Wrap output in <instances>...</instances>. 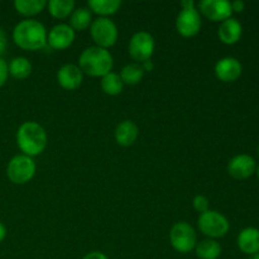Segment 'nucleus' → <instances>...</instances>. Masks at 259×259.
I'll list each match as a JSON object with an SVG mask.
<instances>
[{
	"instance_id": "obj_16",
	"label": "nucleus",
	"mask_w": 259,
	"mask_h": 259,
	"mask_svg": "<svg viewBox=\"0 0 259 259\" xmlns=\"http://www.w3.org/2000/svg\"><path fill=\"white\" fill-rule=\"evenodd\" d=\"M238 247L244 254L254 255L259 253V229L245 228L238 235Z\"/></svg>"
},
{
	"instance_id": "obj_32",
	"label": "nucleus",
	"mask_w": 259,
	"mask_h": 259,
	"mask_svg": "<svg viewBox=\"0 0 259 259\" xmlns=\"http://www.w3.org/2000/svg\"><path fill=\"white\" fill-rule=\"evenodd\" d=\"M181 7L182 9H191V8L196 7V4L192 0H185V2L181 3Z\"/></svg>"
},
{
	"instance_id": "obj_28",
	"label": "nucleus",
	"mask_w": 259,
	"mask_h": 259,
	"mask_svg": "<svg viewBox=\"0 0 259 259\" xmlns=\"http://www.w3.org/2000/svg\"><path fill=\"white\" fill-rule=\"evenodd\" d=\"M7 45H8L7 35H5L4 30L0 28V57H2V55L5 52V50H7Z\"/></svg>"
},
{
	"instance_id": "obj_21",
	"label": "nucleus",
	"mask_w": 259,
	"mask_h": 259,
	"mask_svg": "<svg viewBox=\"0 0 259 259\" xmlns=\"http://www.w3.org/2000/svg\"><path fill=\"white\" fill-rule=\"evenodd\" d=\"M196 255L200 259H218L222 254V245L214 239H205L196 244Z\"/></svg>"
},
{
	"instance_id": "obj_17",
	"label": "nucleus",
	"mask_w": 259,
	"mask_h": 259,
	"mask_svg": "<svg viewBox=\"0 0 259 259\" xmlns=\"http://www.w3.org/2000/svg\"><path fill=\"white\" fill-rule=\"evenodd\" d=\"M139 134V129L132 120H124L115 129V141L119 146L129 147L134 144Z\"/></svg>"
},
{
	"instance_id": "obj_36",
	"label": "nucleus",
	"mask_w": 259,
	"mask_h": 259,
	"mask_svg": "<svg viewBox=\"0 0 259 259\" xmlns=\"http://www.w3.org/2000/svg\"><path fill=\"white\" fill-rule=\"evenodd\" d=\"M258 154H259V146H258Z\"/></svg>"
},
{
	"instance_id": "obj_13",
	"label": "nucleus",
	"mask_w": 259,
	"mask_h": 259,
	"mask_svg": "<svg viewBox=\"0 0 259 259\" xmlns=\"http://www.w3.org/2000/svg\"><path fill=\"white\" fill-rule=\"evenodd\" d=\"M243 72L242 63L235 57H224L215 65V75L223 82H234Z\"/></svg>"
},
{
	"instance_id": "obj_34",
	"label": "nucleus",
	"mask_w": 259,
	"mask_h": 259,
	"mask_svg": "<svg viewBox=\"0 0 259 259\" xmlns=\"http://www.w3.org/2000/svg\"><path fill=\"white\" fill-rule=\"evenodd\" d=\"M252 259H259V253H257V254H254V255H253Z\"/></svg>"
},
{
	"instance_id": "obj_30",
	"label": "nucleus",
	"mask_w": 259,
	"mask_h": 259,
	"mask_svg": "<svg viewBox=\"0 0 259 259\" xmlns=\"http://www.w3.org/2000/svg\"><path fill=\"white\" fill-rule=\"evenodd\" d=\"M82 259H109V258L101 252H91L89 253V254H86Z\"/></svg>"
},
{
	"instance_id": "obj_23",
	"label": "nucleus",
	"mask_w": 259,
	"mask_h": 259,
	"mask_svg": "<svg viewBox=\"0 0 259 259\" xmlns=\"http://www.w3.org/2000/svg\"><path fill=\"white\" fill-rule=\"evenodd\" d=\"M119 76H120L123 83H126V85H137L143 78L144 70L142 67V65H139V63H129V65L124 66L121 68V72Z\"/></svg>"
},
{
	"instance_id": "obj_8",
	"label": "nucleus",
	"mask_w": 259,
	"mask_h": 259,
	"mask_svg": "<svg viewBox=\"0 0 259 259\" xmlns=\"http://www.w3.org/2000/svg\"><path fill=\"white\" fill-rule=\"evenodd\" d=\"M154 47V39L149 33L137 32L129 40V55L134 61L143 63L151 60Z\"/></svg>"
},
{
	"instance_id": "obj_22",
	"label": "nucleus",
	"mask_w": 259,
	"mask_h": 259,
	"mask_svg": "<svg viewBox=\"0 0 259 259\" xmlns=\"http://www.w3.org/2000/svg\"><path fill=\"white\" fill-rule=\"evenodd\" d=\"M9 75L17 80H24L32 73V63L25 57H15L8 65Z\"/></svg>"
},
{
	"instance_id": "obj_4",
	"label": "nucleus",
	"mask_w": 259,
	"mask_h": 259,
	"mask_svg": "<svg viewBox=\"0 0 259 259\" xmlns=\"http://www.w3.org/2000/svg\"><path fill=\"white\" fill-rule=\"evenodd\" d=\"M35 163L32 157L18 154L13 157L7 167V176L15 185H24L34 177Z\"/></svg>"
},
{
	"instance_id": "obj_29",
	"label": "nucleus",
	"mask_w": 259,
	"mask_h": 259,
	"mask_svg": "<svg viewBox=\"0 0 259 259\" xmlns=\"http://www.w3.org/2000/svg\"><path fill=\"white\" fill-rule=\"evenodd\" d=\"M230 5H232L233 13H242L245 8V3L242 2V0H237V2L230 3Z\"/></svg>"
},
{
	"instance_id": "obj_15",
	"label": "nucleus",
	"mask_w": 259,
	"mask_h": 259,
	"mask_svg": "<svg viewBox=\"0 0 259 259\" xmlns=\"http://www.w3.org/2000/svg\"><path fill=\"white\" fill-rule=\"evenodd\" d=\"M243 33V27L240 22L235 18H229L220 24L218 35L224 45L232 46L235 45L240 39Z\"/></svg>"
},
{
	"instance_id": "obj_20",
	"label": "nucleus",
	"mask_w": 259,
	"mask_h": 259,
	"mask_svg": "<svg viewBox=\"0 0 259 259\" xmlns=\"http://www.w3.org/2000/svg\"><path fill=\"white\" fill-rule=\"evenodd\" d=\"M47 7L48 12L53 18L65 19L75 10V2L73 0H51L47 3Z\"/></svg>"
},
{
	"instance_id": "obj_2",
	"label": "nucleus",
	"mask_w": 259,
	"mask_h": 259,
	"mask_svg": "<svg viewBox=\"0 0 259 259\" xmlns=\"http://www.w3.org/2000/svg\"><path fill=\"white\" fill-rule=\"evenodd\" d=\"M114 61L113 56L105 48H100L98 46L89 47L82 51L78 60V67L82 73L91 76V77H103L111 72Z\"/></svg>"
},
{
	"instance_id": "obj_31",
	"label": "nucleus",
	"mask_w": 259,
	"mask_h": 259,
	"mask_svg": "<svg viewBox=\"0 0 259 259\" xmlns=\"http://www.w3.org/2000/svg\"><path fill=\"white\" fill-rule=\"evenodd\" d=\"M142 67H143L144 72H146V71H149V72H151V71H153L154 65L151 60H148V61H146V62L142 63Z\"/></svg>"
},
{
	"instance_id": "obj_35",
	"label": "nucleus",
	"mask_w": 259,
	"mask_h": 259,
	"mask_svg": "<svg viewBox=\"0 0 259 259\" xmlns=\"http://www.w3.org/2000/svg\"><path fill=\"white\" fill-rule=\"evenodd\" d=\"M255 172H257V176H258V179H259V166L257 167V171H255Z\"/></svg>"
},
{
	"instance_id": "obj_24",
	"label": "nucleus",
	"mask_w": 259,
	"mask_h": 259,
	"mask_svg": "<svg viewBox=\"0 0 259 259\" xmlns=\"http://www.w3.org/2000/svg\"><path fill=\"white\" fill-rule=\"evenodd\" d=\"M124 83L120 76L115 72H109L108 75L101 77V89L105 94L110 96L119 95L123 91Z\"/></svg>"
},
{
	"instance_id": "obj_9",
	"label": "nucleus",
	"mask_w": 259,
	"mask_h": 259,
	"mask_svg": "<svg viewBox=\"0 0 259 259\" xmlns=\"http://www.w3.org/2000/svg\"><path fill=\"white\" fill-rule=\"evenodd\" d=\"M176 29L182 37H195L201 29V17L196 8L182 9L176 19Z\"/></svg>"
},
{
	"instance_id": "obj_1",
	"label": "nucleus",
	"mask_w": 259,
	"mask_h": 259,
	"mask_svg": "<svg viewBox=\"0 0 259 259\" xmlns=\"http://www.w3.org/2000/svg\"><path fill=\"white\" fill-rule=\"evenodd\" d=\"M13 40L22 50H42L47 45V30L45 25L38 20H22L13 29Z\"/></svg>"
},
{
	"instance_id": "obj_27",
	"label": "nucleus",
	"mask_w": 259,
	"mask_h": 259,
	"mask_svg": "<svg viewBox=\"0 0 259 259\" xmlns=\"http://www.w3.org/2000/svg\"><path fill=\"white\" fill-rule=\"evenodd\" d=\"M9 76V70H8V63L5 62L4 58L0 57V89L5 85Z\"/></svg>"
},
{
	"instance_id": "obj_26",
	"label": "nucleus",
	"mask_w": 259,
	"mask_h": 259,
	"mask_svg": "<svg viewBox=\"0 0 259 259\" xmlns=\"http://www.w3.org/2000/svg\"><path fill=\"white\" fill-rule=\"evenodd\" d=\"M192 205H194L195 210L199 211L200 214H204V212L209 211V200L205 196H202V195H196V196L194 197Z\"/></svg>"
},
{
	"instance_id": "obj_33",
	"label": "nucleus",
	"mask_w": 259,
	"mask_h": 259,
	"mask_svg": "<svg viewBox=\"0 0 259 259\" xmlns=\"http://www.w3.org/2000/svg\"><path fill=\"white\" fill-rule=\"evenodd\" d=\"M5 237H7V228H5V225L0 222V243L5 239Z\"/></svg>"
},
{
	"instance_id": "obj_14",
	"label": "nucleus",
	"mask_w": 259,
	"mask_h": 259,
	"mask_svg": "<svg viewBox=\"0 0 259 259\" xmlns=\"http://www.w3.org/2000/svg\"><path fill=\"white\" fill-rule=\"evenodd\" d=\"M83 80V73L80 67L72 63L63 65L57 72V81L65 90H76L81 86Z\"/></svg>"
},
{
	"instance_id": "obj_25",
	"label": "nucleus",
	"mask_w": 259,
	"mask_h": 259,
	"mask_svg": "<svg viewBox=\"0 0 259 259\" xmlns=\"http://www.w3.org/2000/svg\"><path fill=\"white\" fill-rule=\"evenodd\" d=\"M93 23L91 12L88 8H77L71 14V28L73 30H85Z\"/></svg>"
},
{
	"instance_id": "obj_10",
	"label": "nucleus",
	"mask_w": 259,
	"mask_h": 259,
	"mask_svg": "<svg viewBox=\"0 0 259 259\" xmlns=\"http://www.w3.org/2000/svg\"><path fill=\"white\" fill-rule=\"evenodd\" d=\"M199 10L211 22H224L233 14L232 5L227 0H202L199 3Z\"/></svg>"
},
{
	"instance_id": "obj_3",
	"label": "nucleus",
	"mask_w": 259,
	"mask_h": 259,
	"mask_svg": "<svg viewBox=\"0 0 259 259\" xmlns=\"http://www.w3.org/2000/svg\"><path fill=\"white\" fill-rule=\"evenodd\" d=\"M17 144L25 156H38L47 147V133L38 123L25 121L18 128Z\"/></svg>"
},
{
	"instance_id": "obj_7",
	"label": "nucleus",
	"mask_w": 259,
	"mask_h": 259,
	"mask_svg": "<svg viewBox=\"0 0 259 259\" xmlns=\"http://www.w3.org/2000/svg\"><path fill=\"white\" fill-rule=\"evenodd\" d=\"M169 242L174 249L179 253H190L197 244L196 233L187 223H176L169 232Z\"/></svg>"
},
{
	"instance_id": "obj_11",
	"label": "nucleus",
	"mask_w": 259,
	"mask_h": 259,
	"mask_svg": "<svg viewBox=\"0 0 259 259\" xmlns=\"http://www.w3.org/2000/svg\"><path fill=\"white\" fill-rule=\"evenodd\" d=\"M257 171L254 158L249 154H238L228 163V172L235 180H247Z\"/></svg>"
},
{
	"instance_id": "obj_18",
	"label": "nucleus",
	"mask_w": 259,
	"mask_h": 259,
	"mask_svg": "<svg viewBox=\"0 0 259 259\" xmlns=\"http://www.w3.org/2000/svg\"><path fill=\"white\" fill-rule=\"evenodd\" d=\"M89 8L95 14L101 15V18H106L108 15H113L120 9V0H89Z\"/></svg>"
},
{
	"instance_id": "obj_19",
	"label": "nucleus",
	"mask_w": 259,
	"mask_h": 259,
	"mask_svg": "<svg viewBox=\"0 0 259 259\" xmlns=\"http://www.w3.org/2000/svg\"><path fill=\"white\" fill-rule=\"evenodd\" d=\"M47 7L46 0H15L14 8L23 17H33Z\"/></svg>"
},
{
	"instance_id": "obj_12",
	"label": "nucleus",
	"mask_w": 259,
	"mask_h": 259,
	"mask_svg": "<svg viewBox=\"0 0 259 259\" xmlns=\"http://www.w3.org/2000/svg\"><path fill=\"white\" fill-rule=\"evenodd\" d=\"M75 40V30L68 24L55 25L47 34V43L52 50L63 51Z\"/></svg>"
},
{
	"instance_id": "obj_5",
	"label": "nucleus",
	"mask_w": 259,
	"mask_h": 259,
	"mask_svg": "<svg viewBox=\"0 0 259 259\" xmlns=\"http://www.w3.org/2000/svg\"><path fill=\"white\" fill-rule=\"evenodd\" d=\"M197 225H199L200 232L209 237V239L225 237L230 228L227 218L214 210H209L204 214H200Z\"/></svg>"
},
{
	"instance_id": "obj_6",
	"label": "nucleus",
	"mask_w": 259,
	"mask_h": 259,
	"mask_svg": "<svg viewBox=\"0 0 259 259\" xmlns=\"http://www.w3.org/2000/svg\"><path fill=\"white\" fill-rule=\"evenodd\" d=\"M90 33L94 42L100 48L113 47L118 39V28L109 18H98L90 25Z\"/></svg>"
}]
</instances>
